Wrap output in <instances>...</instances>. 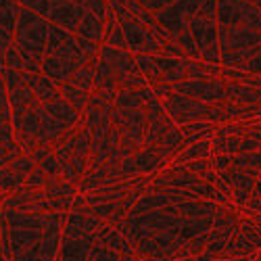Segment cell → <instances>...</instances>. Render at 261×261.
I'll return each mask as SVG.
<instances>
[{
	"instance_id": "cell-22",
	"label": "cell",
	"mask_w": 261,
	"mask_h": 261,
	"mask_svg": "<svg viewBox=\"0 0 261 261\" xmlns=\"http://www.w3.org/2000/svg\"><path fill=\"white\" fill-rule=\"evenodd\" d=\"M236 105H257L261 100V90L247 86L243 82H226V98Z\"/></svg>"
},
{
	"instance_id": "cell-31",
	"label": "cell",
	"mask_w": 261,
	"mask_h": 261,
	"mask_svg": "<svg viewBox=\"0 0 261 261\" xmlns=\"http://www.w3.org/2000/svg\"><path fill=\"white\" fill-rule=\"evenodd\" d=\"M48 173L42 169V167H36L32 173H30V178H28V182H25V188H34V190H40V188H44L46 186V182H48Z\"/></svg>"
},
{
	"instance_id": "cell-33",
	"label": "cell",
	"mask_w": 261,
	"mask_h": 261,
	"mask_svg": "<svg viewBox=\"0 0 261 261\" xmlns=\"http://www.w3.org/2000/svg\"><path fill=\"white\" fill-rule=\"evenodd\" d=\"M15 3L21 5V7H25V9H30V11H34V13H38V15H42L44 19L48 15L50 0H15Z\"/></svg>"
},
{
	"instance_id": "cell-3",
	"label": "cell",
	"mask_w": 261,
	"mask_h": 261,
	"mask_svg": "<svg viewBox=\"0 0 261 261\" xmlns=\"http://www.w3.org/2000/svg\"><path fill=\"white\" fill-rule=\"evenodd\" d=\"M48 32H50V23L42 15L25 7L19 9L13 44L17 46L19 55L23 57L25 71L42 73V61H44V55H46Z\"/></svg>"
},
{
	"instance_id": "cell-35",
	"label": "cell",
	"mask_w": 261,
	"mask_h": 261,
	"mask_svg": "<svg viewBox=\"0 0 261 261\" xmlns=\"http://www.w3.org/2000/svg\"><path fill=\"white\" fill-rule=\"evenodd\" d=\"M243 209L261 213V180H257V184H255V188H253V194H251V199L247 201V205H245Z\"/></svg>"
},
{
	"instance_id": "cell-5",
	"label": "cell",
	"mask_w": 261,
	"mask_h": 261,
	"mask_svg": "<svg viewBox=\"0 0 261 261\" xmlns=\"http://www.w3.org/2000/svg\"><path fill=\"white\" fill-rule=\"evenodd\" d=\"M220 30V65L222 67H238L249 61L261 48V32L249 28H226Z\"/></svg>"
},
{
	"instance_id": "cell-36",
	"label": "cell",
	"mask_w": 261,
	"mask_h": 261,
	"mask_svg": "<svg viewBox=\"0 0 261 261\" xmlns=\"http://www.w3.org/2000/svg\"><path fill=\"white\" fill-rule=\"evenodd\" d=\"M119 261H144V259H140L136 253L134 255H121V259Z\"/></svg>"
},
{
	"instance_id": "cell-34",
	"label": "cell",
	"mask_w": 261,
	"mask_h": 261,
	"mask_svg": "<svg viewBox=\"0 0 261 261\" xmlns=\"http://www.w3.org/2000/svg\"><path fill=\"white\" fill-rule=\"evenodd\" d=\"M138 3L146 9V11H150V13H161V11H165L167 7H171L173 3H178V0H138Z\"/></svg>"
},
{
	"instance_id": "cell-24",
	"label": "cell",
	"mask_w": 261,
	"mask_h": 261,
	"mask_svg": "<svg viewBox=\"0 0 261 261\" xmlns=\"http://www.w3.org/2000/svg\"><path fill=\"white\" fill-rule=\"evenodd\" d=\"M94 90L100 92H119L117 90V77L113 73V69L109 67V63L105 59H96L94 63Z\"/></svg>"
},
{
	"instance_id": "cell-30",
	"label": "cell",
	"mask_w": 261,
	"mask_h": 261,
	"mask_svg": "<svg viewBox=\"0 0 261 261\" xmlns=\"http://www.w3.org/2000/svg\"><path fill=\"white\" fill-rule=\"evenodd\" d=\"M0 123H11V105L5 84V69L0 67Z\"/></svg>"
},
{
	"instance_id": "cell-18",
	"label": "cell",
	"mask_w": 261,
	"mask_h": 261,
	"mask_svg": "<svg viewBox=\"0 0 261 261\" xmlns=\"http://www.w3.org/2000/svg\"><path fill=\"white\" fill-rule=\"evenodd\" d=\"M25 80H28V86L34 90L36 98L40 102H53V100H61V88L59 84L53 82L50 77H46L44 73H30L25 71Z\"/></svg>"
},
{
	"instance_id": "cell-17",
	"label": "cell",
	"mask_w": 261,
	"mask_h": 261,
	"mask_svg": "<svg viewBox=\"0 0 261 261\" xmlns=\"http://www.w3.org/2000/svg\"><path fill=\"white\" fill-rule=\"evenodd\" d=\"M153 59L157 63L165 84H180V82L188 80L192 59H169V57H161V55H153Z\"/></svg>"
},
{
	"instance_id": "cell-19",
	"label": "cell",
	"mask_w": 261,
	"mask_h": 261,
	"mask_svg": "<svg viewBox=\"0 0 261 261\" xmlns=\"http://www.w3.org/2000/svg\"><path fill=\"white\" fill-rule=\"evenodd\" d=\"M94 245H102V247H107V249H113V251H117L119 255H134L136 251H134V245L127 241V238L117 230V228H113V226H105L100 232H96V243Z\"/></svg>"
},
{
	"instance_id": "cell-23",
	"label": "cell",
	"mask_w": 261,
	"mask_h": 261,
	"mask_svg": "<svg viewBox=\"0 0 261 261\" xmlns=\"http://www.w3.org/2000/svg\"><path fill=\"white\" fill-rule=\"evenodd\" d=\"M102 32H105V19H100L98 15L94 13H86L80 21V25L75 30V34L80 38H86V40H92V42H98L102 44Z\"/></svg>"
},
{
	"instance_id": "cell-21",
	"label": "cell",
	"mask_w": 261,
	"mask_h": 261,
	"mask_svg": "<svg viewBox=\"0 0 261 261\" xmlns=\"http://www.w3.org/2000/svg\"><path fill=\"white\" fill-rule=\"evenodd\" d=\"M19 155H23V150L15 140V132L11 123H0V167L9 165L15 161Z\"/></svg>"
},
{
	"instance_id": "cell-9",
	"label": "cell",
	"mask_w": 261,
	"mask_h": 261,
	"mask_svg": "<svg viewBox=\"0 0 261 261\" xmlns=\"http://www.w3.org/2000/svg\"><path fill=\"white\" fill-rule=\"evenodd\" d=\"M94 63L84 65V67L77 69L69 80H65L63 84H59L61 96L80 113H84L86 105H88V100H90V96L94 92Z\"/></svg>"
},
{
	"instance_id": "cell-27",
	"label": "cell",
	"mask_w": 261,
	"mask_h": 261,
	"mask_svg": "<svg viewBox=\"0 0 261 261\" xmlns=\"http://www.w3.org/2000/svg\"><path fill=\"white\" fill-rule=\"evenodd\" d=\"M213 157V146L211 140H203V142H194L182 148V153L173 159L176 163H188V161H199V159H211Z\"/></svg>"
},
{
	"instance_id": "cell-4",
	"label": "cell",
	"mask_w": 261,
	"mask_h": 261,
	"mask_svg": "<svg viewBox=\"0 0 261 261\" xmlns=\"http://www.w3.org/2000/svg\"><path fill=\"white\" fill-rule=\"evenodd\" d=\"M161 105L165 109V113L171 117V121L176 123V127H182V125H188V123H194V121H211L213 125L226 123L224 100L207 105V102H201V100L188 98L184 94L171 92L165 98H161Z\"/></svg>"
},
{
	"instance_id": "cell-11",
	"label": "cell",
	"mask_w": 261,
	"mask_h": 261,
	"mask_svg": "<svg viewBox=\"0 0 261 261\" xmlns=\"http://www.w3.org/2000/svg\"><path fill=\"white\" fill-rule=\"evenodd\" d=\"M188 30L201 53V61L220 65V30H217L215 21L197 15L188 21Z\"/></svg>"
},
{
	"instance_id": "cell-20",
	"label": "cell",
	"mask_w": 261,
	"mask_h": 261,
	"mask_svg": "<svg viewBox=\"0 0 261 261\" xmlns=\"http://www.w3.org/2000/svg\"><path fill=\"white\" fill-rule=\"evenodd\" d=\"M102 44L115 46V48H127V42H125V36H123L121 23H119L117 13H115V9L111 7V3H109V9H107V17H105Z\"/></svg>"
},
{
	"instance_id": "cell-14",
	"label": "cell",
	"mask_w": 261,
	"mask_h": 261,
	"mask_svg": "<svg viewBox=\"0 0 261 261\" xmlns=\"http://www.w3.org/2000/svg\"><path fill=\"white\" fill-rule=\"evenodd\" d=\"M144 113H146V138L144 146L148 144H157L161 138H165L176 123L171 121V117L165 113V109L157 96H150L144 105Z\"/></svg>"
},
{
	"instance_id": "cell-15",
	"label": "cell",
	"mask_w": 261,
	"mask_h": 261,
	"mask_svg": "<svg viewBox=\"0 0 261 261\" xmlns=\"http://www.w3.org/2000/svg\"><path fill=\"white\" fill-rule=\"evenodd\" d=\"M36 161L30 157V155H19L15 161H11L9 165L0 167V192H15L19 188H23L30 173L36 169Z\"/></svg>"
},
{
	"instance_id": "cell-10",
	"label": "cell",
	"mask_w": 261,
	"mask_h": 261,
	"mask_svg": "<svg viewBox=\"0 0 261 261\" xmlns=\"http://www.w3.org/2000/svg\"><path fill=\"white\" fill-rule=\"evenodd\" d=\"M205 0H178L171 7H167L161 13H155V19L159 21V25L171 36V40H176L178 36L190 32L188 21L192 17H197Z\"/></svg>"
},
{
	"instance_id": "cell-25",
	"label": "cell",
	"mask_w": 261,
	"mask_h": 261,
	"mask_svg": "<svg viewBox=\"0 0 261 261\" xmlns=\"http://www.w3.org/2000/svg\"><path fill=\"white\" fill-rule=\"evenodd\" d=\"M215 127L211 121H194V123H188V125H182V134H184V142L186 146L188 144H194V142H203V140H211L213 138V132Z\"/></svg>"
},
{
	"instance_id": "cell-28",
	"label": "cell",
	"mask_w": 261,
	"mask_h": 261,
	"mask_svg": "<svg viewBox=\"0 0 261 261\" xmlns=\"http://www.w3.org/2000/svg\"><path fill=\"white\" fill-rule=\"evenodd\" d=\"M136 61H138V67H140V71H142V75L148 84V88H155V86H159V84H165L153 55H136Z\"/></svg>"
},
{
	"instance_id": "cell-39",
	"label": "cell",
	"mask_w": 261,
	"mask_h": 261,
	"mask_svg": "<svg viewBox=\"0 0 261 261\" xmlns=\"http://www.w3.org/2000/svg\"><path fill=\"white\" fill-rule=\"evenodd\" d=\"M234 261H253V257H245V259H234Z\"/></svg>"
},
{
	"instance_id": "cell-13",
	"label": "cell",
	"mask_w": 261,
	"mask_h": 261,
	"mask_svg": "<svg viewBox=\"0 0 261 261\" xmlns=\"http://www.w3.org/2000/svg\"><path fill=\"white\" fill-rule=\"evenodd\" d=\"M259 173H261L259 169H245V167H236V165H230L226 171L220 173L232 190V205L234 207L243 209L247 205V201L253 194V188L259 180Z\"/></svg>"
},
{
	"instance_id": "cell-12",
	"label": "cell",
	"mask_w": 261,
	"mask_h": 261,
	"mask_svg": "<svg viewBox=\"0 0 261 261\" xmlns=\"http://www.w3.org/2000/svg\"><path fill=\"white\" fill-rule=\"evenodd\" d=\"M173 92L184 94L188 98L201 100L207 105L222 102L226 98V80L211 77V80H184L180 84H171Z\"/></svg>"
},
{
	"instance_id": "cell-37",
	"label": "cell",
	"mask_w": 261,
	"mask_h": 261,
	"mask_svg": "<svg viewBox=\"0 0 261 261\" xmlns=\"http://www.w3.org/2000/svg\"><path fill=\"white\" fill-rule=\"evenodd\" d=\"M245 3H249V5H253V7H257L261 11V0H245Z\"/></svg>"
},
{
	"instance_id": "cell-32",
	"label": "cell",
	"mask_w": 261,
	"mask_h": 261,
	"mask_svg": "<svg viewBox=\"0 0 261 261\" xmlns=\"http://www.w3.org/2000/svg\"><path fill=\"white\" fill-rule=\"evenodd\" d=\"M236 69H241V71H247L249 75H257V77H261V48L249 59V61H245L243 65H238Z\"/></svg>"
},
{
	"instance_id": "cell-7",
	"label": "cell",
	"mask_w": 261,
	"mask_h": 261,
	"mask_svg": "<svg viewBox=\"0 0 261 261\" xmlns=\"http://www.w3.org/2000/svg\"><path fill=\"white\" fill-rule=\"evenodd\" d=\"M98 57L105 59L109 63V67L113 69V73L117 77V90L119 92L148 88L134 53H129L127 48H115V46H109V44H100Z\"/></svg>"
},
{
	"instance_id": "cell-38",
	"label": "cell",
	"mask_w": 261,
	"mask_h": 261,
	"mask_svg": "<svg viewBox=\"0 0 261 261\" xmlns=\"http://www.w3.org/2000/svg\"><path fill=\"white\" fill-rule=\"evenodd\" d=\"M253 261H261V249H259V251L253 255Z\"/></svg>"
},
{
	"instance_id": "cell-16",
	"label": "cell",
	"mask_w": 261,
	"mask_h": 261,
	"mask_svg": "<svg viewBox=\"0 0 261 261\" xmlns=\"http://www.w3.org/2000/svg\"><path fill=\"white\" fill-rule=\"evenodd\" d=\"M96 243V234L84 236V238H67L63 236L59 257L61 261H88L90 249Z\"/></svg>"
},
{
	"instance_id": "cell-26",
	"label": "cell",
	"mask_w": 261,
	"mask_h": 261,
	"mask_svg": "<svg viewBox=\"0 0 261 261\" xmlns=\"http://www.w3.org/2000/svg\"><path fill=\"white\" fill-rule=\"evenodd\" d=\"M30 157L36 161L38 167H42L50 178H57V176H63L61 173V165L57 161V155L50 146H42V148H36L34 153H30Z\"/></svg>"
},
{
	"instance_id": "cell-6",
	"label": "cell",
	"mask_w": 261,
	"mask_h": 261,
	"mask_svg": "<svg viewBox=\"0 0 261 261\" xmlns=\"http://www.w3.org/2000/svg\"><path fill=\"white\" fill-rule=\"evenodd\" d=\"M113 125L119 132V153L121 159L136 155L144 146L146 138V113L144 109H119L115 107Z\"/></svg>"
},
{
	"instance_id": "cell-29",
	"label": "cell",
	"mask_w": 261,
	"mask_h": 261,
	"mask_svg": "<svg viewBox=\"0 0 261 261\" xmlns=\"http://www.w3.org/2000/svg\"><path fill=\"white\" fill-rule=\"evenodd\" d=\"M232 165L245 167V169H259V171H261V150H255V153L234 155V157H232Z\"/></svg>"
},
{
	"instance_id": "cell-8",
	"label": "cell",
	"mask_w": 261,
	"mask_h": 261,
	"mask_svg": "<svg viewBox=\"0 0 261 261\" xmlns=\"http://www.w3.org/2000/svg\"><path fill=\"white\" fill-rule=\"evenodd\" d=\"M217 25L249 28L261 32V11L245 0H217Z\"/></svg>"
},
{
	"instance_id": "cell-1",
	"label": "cell",
	"mask_w": 261,
	"mask_h": 261,
	"mask_svg": "<svg viewBox=\"0 0 261 261\" xmlns=\"http://www.w3.org/2000/svg\"><path fill=\"white\" fill-rule=\"evenodd\" d=\"M100 44L92 40L80 38L73 32H67L59 25H50L46 55L42 61V73L57 84L69 80L84 65L98 59Z\"/></svg>"
},
{
	"instance_id": "cell-2",
	"label": "cell",
	"mask_w": 261,
	"mask_h": 261,
	"mask_svg": "<svg viewBox=\"0 0 261 261\" xmlns=\"http://www.w3.org/2000/svg\"><path fill=\"white\" fill-rule=\"evenodd\" d=\"M57 161L61 165V173L63 178H67L71 184H80L82 178L86 176L90 165V153H92V136L90 129L86 125L84 115L80 117V121L67 129L53 146Z\"/></svg>"
}]
</instances>
